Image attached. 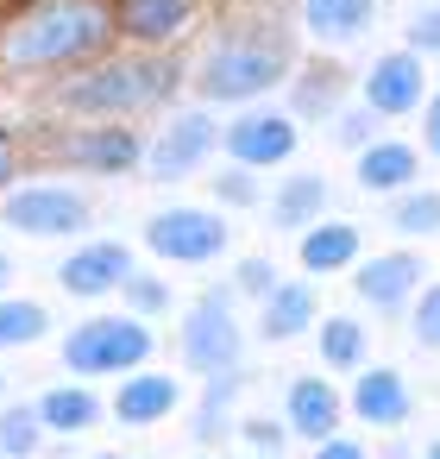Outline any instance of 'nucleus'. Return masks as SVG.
I'll return each instance as SVG.
<instances>
[{"mask_svg":"<svg viewBox=\"0 0 440 459\" xmlns=\"http://www.w3.org/2000/svg\"><path fill=\"white\" fill-rule=\"evenodd\" d=\"M365 126H371V108L352 114V120H340V139H346V145H365Z\"/></svg>","mask_w":440,"mask_h":459,"instance_id":"nucleus-36","label":"nucleus"},{"mask_svg":"<svg viewBox=\"0 0 440 459\" xmlns=\"http://www.w3.org/2000/svg\"><path fill=\"white\" fill-rule=\"evenodd\" d=\"M39 434H45V415L39 409H7V415H0V453H7V459H32L39 453Z\"/></svg>","mask_w":440,"mask_h":459,"instance_id":"nucleus-25","label":"nucleus"},{"mask_svg":"<svg viewBox=\"0 0 440 459\" xmlns=\"http://www.w3.org/2000/svg\"><path fill=\"white\" fill-rule=\"evenodd\" d=\"M195 13V0H120V26L133 39H170Z\"/></svg>","mask_w":440,"mask_h":459,"instance_id":"nucleus-21","label":"nucleus"},{"mask_svg":"<svg viewBox=\"0 0 440 459\" xmlns=\"http://www.w3.org/2000/svg\"><path fill=\"white\" fill-rule=\"evenodd\" d=\"M214 189H220V202H233V208H252V202H258V189H252V177H246V170H233V177H220Z\"/></svg>","mask_w":440,"mask_h":459,"instance_id":"nucleus-31","label":"nucleus"},{"mask_svg":"<svg viewBox=\"0 0 440 459\" xmlns=\"http://www.w3.org/2000/svg\"><path fill=\"white\" fill-rule=\"evenodd\" d=\"M95 459H120V453H95Z\"/></svg>","mask_w":440,"mask_h":459,"instance_id":"nucleus-41","label":"nucleus"},{"mask_svg":"<svg viewBox=\"0 0 440 459\" xmlns=\"http://www.w3.org/2000/svg\"><path fill=\"white\" fill-rule=\"evenodd\" d=\"M283 70H289V45H283L277 32H252V39L220 45V51L202 64V95H208V101H252V95L277 89Z\"/></svg>","mask_w":440,"mask_h":459,"instance_id":"nucleus-2","label":"nucleus"},{"mask_svg":"<svg viewBox=\"0 0 440 459\" xmlns=\"http://www.w3.org/2000/svg\"><path fill=\"white\" fill-rule=\"evenodd\" d=\"M13 164H20V152H13V139H0V189H7V177H13Z\"/></svg>","mask_w":440,"mask_h":459,"instance_id":"nucleus-38","label":"nucleus"},{"mask_svg":"<svg viewBox=\"0 0 440 459\" xmlns=\"http://www.w3.org/2000/svg\"><path fill=\"white\" fill-rule=\"evenodd\" d=\"M358 258V227H346V221H327V227H308V239H302V271H340V264H352Z\"/></svg>","mask_w":440,"mask_h":459,"instance_id":"nucleus-19","label":"nucleus"},{"mask_svg":"<svg viewBox=\"0 0 440 459\" xmlns=\"http://www.w3.org/2000/svg\"><path fill=\"white\" fill-rule=\"evenodd\" d=\"M333 82H340L333 70H315V76L302 82V95H296V101H302V114H333Z\"/></svg>","mask_w":440,"mask_h":459,"instance_id":"nucleus-28","label":"nucleus"},{"mask_svg":"<svg viewBox=\"0 0 440 459\" xmlns=\"http://www.w3.org/2000/svg\"><path fill=\"white\" fill-rule=\"evenodd\" d=\"M45 327H51V315L39 302H0V346H32V340H45Z\"/></svg>","mask_w":440,"mask_h":459,"instance_id":"nucleus-24","label":"nucleus"},{"mask_svg":"<svg viewBox=\"0 0 440 459\" xmlns=\"http://www.w3.org/2000/svg\"><path fill=\"white\" fill-rule=\"evenodd\" d=\"M396 227L402 233H440V195H402L396 202Z\"/></svg>","mask_w":440,"mask_h":459,"instance_id":"nucleus-27","label":"nucleus"},{"mask_svg":"<svg viewBox=\"0 0 440 459\" xmlns=\"http://www.w3.org/2000/svg\"><path fill=\"white\" fill-rule=\"evenodd\" d=\"M220 145H227L233 164L264 170V164H283V158L296 152V120H289V114H246V120H233V126L220 133Z\"/></svg>","mask_w":440,"mask_h":459,"instance_id":"nucleus-7","label":"nucleus"},{"mask_svg":"<svg viewBox=\"0 0 440 459\" xmlns=\"http://www.w3.org/2000/svg\"><path fill=\"white\" fill-rule=\"evenodd\" d=\"M239 283H246V290H264V296H271V290H277V271H271L264 258H246V264H239Z\"/></svg>","mask_w":440,"mask_h":459,"instance_id":"nucleus-33","label":"nucleus"},{"mask_svg":"<svg viewBox=\"0 0 440 459\" xmlns=\"http://www.w3.org/2000/svg\"><path fill=\"white\" fill-rule=\"evenodd\" d=\"M289 428L308 434V440H327V434L340 428V396H333V384L296 377V384H289Z\"/></svg>","mask_w":440,"mask_h":459,"instance_id":"nucleus-16","label":"nucleus"},{"mask_svg":"<svg viewBox=\"0 0 440 459\" xmlns=\"http://www.w3.org/2000/svg\"><path fill=\"white\" fill-rule=\"evenodd\" d=\"M57 277H64V290H70V296H108V290H120V283L133 277V252H126V246H114V239H101V246L70 252Z\"/></svg>","mask_w":440,"mask_h":459,"instance_id":"nucleus-10","label":"nucleus"},{"mask_svg":"<svg viewBox=\"0 0 440 459\" xmlns=\"http://www.w3.org/2000/svg\"><path fill=\"white\" fill-rule=\"evenodd\" d=\"M352 415L371 421V428H396V421H409V390H402V377H396L390 365L358 371V384H352Z\"/></svg>","mask_w":440,"mask_h":459,"instance_id":"nucleus-12","label":"nucleus"},{"mask_svg":"<svg viewBox=\"0 0 440 459\" xmlns=\"http://www.w3.org/2000/svg\"><path fill=\"white\" fill-rule=\"evenodd\" d=\"M246 440H252V446H277V428H271V421H246Z\"/></svg>","mask_w":440,"mask_h":459,"instance_id":"nucleus-37","label":"nucleus"},{"mask_svg":"<svg viewBox=\"0 0 440 459\" xmlns=\"http://www.w3.org/2000/svg\"><path fill=\"white\" fill-rule=\"evenodd\" d=\"M315 459H365V446H358V440H333V434H327Z\"/></svg>","mask_w":440,"mask_h":459,"instance_id":"nucleus-34","label":"nucleus"},{"mask_svg":"<svg viewBox=\"0 0 440 459\" xmlns=\"http://www.w3.org/2000/svg\"><path fill=\"white\" fill-rule=\"evenodd\" d=\"M427 459H440V440H434V446H427Z\"/></svg>","mask_w":440,"mask_h":459,"instance_id":"nucleus-40","label":"nucleus"},{"mask_svg":"<svg viewBox=\"0 0 440 459\" xmlns=\"http://www.w3.org/2000/svg\"><path fill=\"white\" fill-rule=\"evenodd\" d=\"M315 321V290L308 283H277L264 302V340H296Z\"/></svg>","mask_w":440,"mask_h":459,"instance_id":"nucleus-20","label":"nucleus"},{"mask_svg":"<svg viewBox=\"0 0 440 459\" xmlns=\"http://www.w3.org/2000/svg\"><path fill=\"white\" fill-rule=\"evenodd\" d=\"M151 252L158 258H177V264H208L227 252V221L208 214V208H170V214H151L145 227Z\"/></svg>","mask_w":440,"mask_h":459,"instance_id":"nucleus-5","label":"nucleus"},{"mask_svg":"<svg viewBox=\"0 0 440 459\" xmlns=\"http://www.w3.org/2000/svg\"><path fill=\"white\" fill-rule=\"evenodd\" d=\"M409 45H415V51H440V7L421 13V20L409 26Z\"/></svg>","mask_w":440,"mask_h":459,"instance_id":"nucleus-32","label":"nucleus"},{"mask_svg":"<svg viewBox=\"0 0 440 459\" xmlns=\"http://www.w3.org/2000/svg\"><path fill=\"white\" fill-rule=\"evenodd\" d=\"M126 296H133V308H145V315H151V308H164V302H170V296H164V283H158V277H126Z\"/></svg>","mask_w":440,"mask_h":459,"instance_id":"nucleus-30","label":"nucleus"},{"mask_svg":"<svg viewBox=\"0 0 440 459\" xmlns=\"http://www.w3.org/2000/svg\"><path fill=\"white\" fill-rule=\"evenodd\" d=\"M415 340L421 346H440V283L421 296V308H415Z\"/></svg>","mask_w":440,"mask_h":459,"instance_id":"nucleus-29","label":"nucleus"},{"mask_svg":"<svg viewBox=\"0 0 440 459\" xmlns=\"http://www.w3.org/2000/svg\"><path fill=\"white\" fill-rule=\"evenodd\" d=\"M164 89H170V64H158V57H126V64H108V70H95L89 82H76L64 101H70L76 114H133V108H151Z\"/></svg>","mask_w":440,"mask_h":459,"instance_id":"nucleus-3","label":"nucleus"},{"mask_svg":"<svg viewBox=\"0 0 440 459\" xmlns=\"http://www.w3.org/2000/svg\"><path fill=\"white\" fill-rule=\"evenodd\" d=\"M39 415H45V428H57V434H76V428H89V421L101 415V403H95L89 390H45Z\"/></svg>","mask_w":440,"mask_h":459,"instance_id":"nucleus-23","label":"nucleus"},{"mask_svg":"<svg viewBox=\"0 0 440 459\" xmlns=\"http://www.w3.org/2000/svg\"><path fill=\"white\" fill-rule=\"evenodd\" d=\"M108 7L101 0H39L32 13L13 20L7 32V64L13 70H51V64H76L89 51L108 45Z\"/></svg>","mask_w":440,"mask_h":459,"instance_id":"nucleus-1","label":"nucleus"},{"mask_svg":"<svg viewBox=\"0 0 440 459\" xmlns=\"http://www.w3.org/2000/svg\"><path fill=\"white\" fill-rule=\"evenodd\" d=\"M421 51H396L365 76V108L371 114H415L421 108Z\"/></svg>","mask_w":440,"mask_h":459,"instance_id":"nucleus-9","label":"nucleus"},{"mask_svg":"<svg viewBox=\"0 0 440 459\" xmlns=\"http://www.w3.org/2000/svg\"><path fill=\"white\" fill-rule=\"evenodd\" d=\"M421 283V264L409 258V252H390V258H371V264H358V296L371 302V308H402V296Z\"/></svg>","mask_w":440,"mask_h":459,"instance_id":"nucleus-15","label":"nucleus"},{"mask_svg":"<svg viewBox=\"0 0 440 459\" xmlns=\"http://www.w3.org/2000/svg\"><path fill=\"white\" fill-rule=\"evenodd\" d=\"M321 208H327V183H321V177H289L283 195L271 202V221H277V227H302V221H315Z\"/></svg>","mask_w":440,"mask_h":459,"instance_id":"nucleus-22","label":"nucleus"},{"mask_svg":"<svg viewBox=\"0 0 440 459\" xmlns=\"http://www.w3.org/2000/svg\"><path fill=\"white\" fill-rule=\"evenodd\" d=\"M321 359H327V365H358V359H365V333H358V321H346V315L321 321Z\"/></svg>","mask_w":440,"mask_h":459,"instance_id":"nucleus-26","label":"nucleus"},{"mask_svg":"<svg viewBox=\"0 0 440 459\" xmlns=\"http://www.w3.org/2000/svg\"><path fill=\"white\" fill-rule=\"evenodd\" d=\"M409 177H415V145L377 139L371 152H358V183L365 189H409Z\"/></svg>","mask_w":440,"mask_h":459,"instance_id":"nucleus-18","label":"nucleus"},{"mask_svg":"<svg viewBox=\"0 0 440 459\" xmlns=\"http://www.w3.org/2000/svg\"><path fill=\"white\" fill-rule=\"evenodd\" d=\"M214 139H220V133H214L208 114H183V120H170V133L151 145V170H158L164 183H170V177H189V170L214 152Z\"/></svg>","mask_w":440,"mask_h":459,"instance_id":"nucleus-11","label":"nucleus"},{"mask_svg":"<svg viewBox=\"0 0 440 459\" xmlns=\"http://www.w3.org/2000/svg\"><path fill=\"white\" fill-rule=\"evenodd\" d=\"M0 390H7V377H0Z\"/></svg>","mask_w":440,"mask_h":459,"instance_id":"nucleus-42","label":"nucleus"},{"mask_svg":"<svg viewBox=\"0 0 440 459\" xmlns=\"http://www.w3.org/2000/svg\"><path fill=\"white\" fill-rule=\"evenodd\" d=\"M51 158H70V164H89V170H133L139 164V139L126 126H101V133H76Z\"/></svg>","mask_w":440,"mask_h":459,"instance_id":"nucleus-14","label":"nucleus"},{"mask_svg":"<svg viewBox=\"0 0 440 459\" xmlns=\"http://www.w3.org/2000/svg\"><path fill=\"white\" fill-rule=\"evenodd\" d=\"M421 139H427V152L440 158V95L427 101V120H421Z\"/></svg>","mask_w":440,"mask_h":459,"instance_id":"nucleus-35","label":"nucleus"},{"mask_svg":"<svg viewBox=\"0 0 440 459\" xmlns=\"http://www.w3.org/2000/svg\"><path fill=\"white\" fill-rule=\"evenodd\" d=\"M177 403H183L177 377L139 371V377H126V384H120V396H114V415H120L126 428H145V421H164V415H170Z\"/></svg>","mask_w":440,"mask_h":459,"instance_id":"nucleus-13","label":"nucleus"},{"mask_svg":"<svg viewBox=\"0 0 440 459\" xmlns=\"http://www.w3.org/2000/svg\"><path fill=\"white\" fill-rule=\"evenodd\" d=\"M145 352H151V327H145V321H126V315L82 321V327L64 340V365L82 371V377L133 371V365H145Z\"/></svg>","mask_w":440,"mask_h":459,"instance_id":"nucleus-4","label":"nucleus"},{"mask_svg":"<svg viewBox=\"0 0 440 459\" xmlns=\"http://www.w3.org/2000/svg\"><path fill=\"white\" fill-rule=\"evenodd\" d=\"M302 20L327 45H352L371 26V0H302Z\"/></svg>","mask_w":440,"mask_h":459,"instance_id":"nucleus-17","label":"nucleus"},{"mask_svg":"<svg viewBox=\"0 0 440 459\" xmlns=\"http://www.w3.org/2000/svg\"><path fill=\"white\" fill-rule=\"evenodd\" d=\"M7 227L39 233V239L76 233V227H89V202L70 195V189H13V195H7Z\"/></svg>","mask_w":440,"mask_h":459,"instance_id":"nucleus-8","label":"nucleus"},{"mask_svg":"<svg viewBox=\"0 0 440 459\" xmlns=\"http://www.w3.org/2000/svg\"><path fill=\"white\" fill-rule=\"evenodd\" d=\"M183 359L195 371H208V377H220V371L239 365V321H233V308L220 296H202L189 308V321H183Z\"/></svg>","mask_w":440,"mask_h":459,"instance_id":"nucleus-6","label":"nucleus"},{"mask_svg":"<svg viewBox=\"0 0 440 459\" xmlns=\"http://www.w3.org/2000/svg\"><path fill=\"white\" fill-rule=\"evenodd\" d=\"M0 290H7V258H0Z\"/></svg>","mask_w":440,"mask_h":459,"instance_id":"nucleus-39","label":"nucleus"}]
</instances>
